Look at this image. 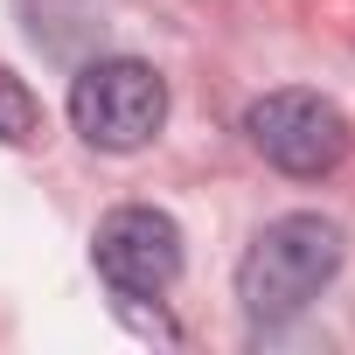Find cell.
<instances>
[{"instance_id":"obj_1","label":"cell","mask_w":355,"mask_h":355,"mask_svg":"<svg viewBox=\"0 0 355 355\" xmlns=\"http://www.w3.org/2000/svg\"><path fill=\"white\" fill-rule=\"evenodd\" d=\"M341 258H348V230H341L334 216H320V209L272 216V223L251 237L244 265H237V306H244V320H251V327H286V320H300V313L334 286Z\"/></svg>"},{"instance_id":"obj_2","label":"cell","mask_w":355,"mask_h":355,"mask_svg":"<svg viewBox=\"0 0 355 355\" xmlns=\"http://www.w3.org/2000/svg\"><path fill=\"white\" fill-rule=\"evenodd\" d=\"M70 125L98 153H139L167 125V77L139 56H98L70 77Z\"/></svg>"},{"instance_id":"obj_3","label":"cell","mask_w":355,"mask_h":355,"mask_svg":"<svg viewBox=\"0 0 355 355\" xmlns=\"http://www.w3.org/2000/svg\"><path fill=\"white\" fill-rule=\"evenodd\" d=\"M244 139L279 174H293V182H320V174H334L348 160V146H355L341 105L320 98V91H265V98H251L244 105Z\"/></svg>"},{"instance_id":"obj_4","label":"cell","mask_w":355,"mask_h":355,"mask_svg":"<svg viewBox=\"0 0 355 355\" xmlns=\"http://www.w3.org/2000/svg\"><path fill=\"white\" fill-rule=\"evenodd\" d=\"M91 265H98V279L125 306L160 300L174 279H182V223H174L167 209H153V202H125V209H112L98 223Z\"/></svg>"},{"instance_id":"obj_5","label":"cell","mask_w":355,"mask_h":355,"mask_svg":"<svg viewBox=\"0 0 355 355\" xmlns=\"http://www.w3.org/2000/svg\"><path fill=\"white\" fill-rule=\"evenodd\" d=\"M28 139H42V98L0 63V146H28Z\"/></svg>"}]
</instances>
